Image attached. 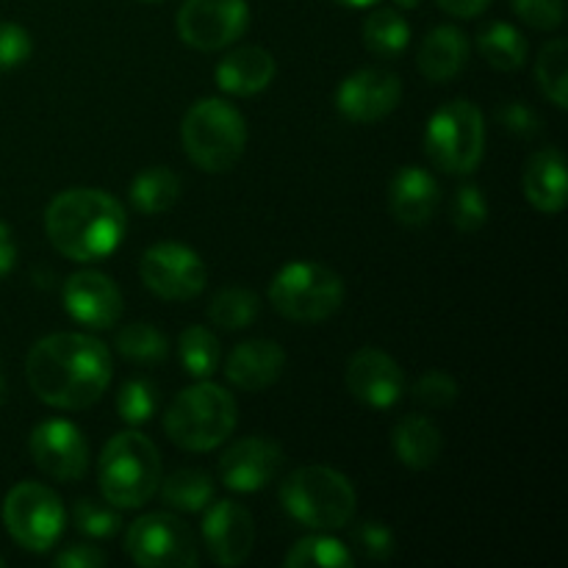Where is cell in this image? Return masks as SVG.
I'll return each instance as SVG.
<instances>
[{
  "label": "cell",
  "mask_w": 568,
  "mask_h": 568,
  "mask_svg": "<svg viewBox=\"0 0 568 568\" xmlns=\"http://www.w3.org/2000/svg\"><path fill=\"white\" fill-rule=\"evenodd\" d=\"M410 42V26L399 11L377 9L364 20V44L381 59H397Z\"/></svg>",
  "instance_id": "obj_28"
},
{
  "label": "cell",
  "mask_w": 568,
  "mask_h": 568,
  "mask_svg": "<svg viewBox=\"0 0 568 568\" xmlns=\"http://www.w3.org/2000/svg\"><path fill=\"white\" fill-rule=\"evenodd\" d=\"M116 349L122 358L133 361V364H159L170 353V344L159 327L148 325V322H133L116 333Z\"/></svg>",
  "instance_id": "obj_33"
},
{
  "label": "cell",
  "mask_w": 568,
  "mask_h": 568,
  "mask_svg": "<svg viewBox=\"0 0 568 568\" xmlns=\"http://www.w3.org/2000/svg\"><path fill=\"white\" fill-rule=\"evenodd\" d=\"M414 397L419 399L425 408L442 410L458 399V383L447 375V372H427L419 377V383L414 386Z\"/></svg>",
  "instance_id": "obj_39"
},
{
  "label": "cell",
  "mask_w": 568,
  "mask_h": 568,
  "mask_svg": "<svg viewBox=\"0 0 568 568\" xmlns=\"http://www.w3.org/2000/svg\"><path fill=\"white\" fill-rule=\"evenodd\" d=\"M72 521L89 538H111L122 530V519L116 510L98 505L94 499H78L72 508Z\"/></svg>",
  "instance_id": "obj_36"
},
{
  "label": "cell",
  "mask_w": 568,
  "mask_h": 568,
  "mask_svg": "<svg viewBox=\"0 0 568 568\" xmlns=\"http://www.w3.org/2000/svg\"><path fill=\"white\" fill-rule=\"evenodd\" d=\"M525 197L541 214H560L566 209V159L558 148L538 150L530 155L521 175Z\"/></svg>",
  "instance_id": "obj_21"
},
{
  "label": "cell",
  "mask_w": 568,
  "mask_h": 568,
  "mask_svg": "<svg viewBox=\"0 0 568 568\" xmlns=\"http://www.w3.org/2000/svg\"><path fill=\"white\" fill-rule=\"evenodd\" d=\"M281 505L300 525L316 532H333L353 521L358 497L342 471L331 466H303L283 480Z\"/></svg>",
  "instance_id": "obj_4"
},
{
  "label": "cell",
  "mask_w": 568,
  "mask_h": 568,
  "mask_svg": "<svg viewBox=\"0 0 568 568\" xmlns=\"http://www.w3.org/2000/svg\"><path fill=\"white\" fill-rule=\"evenodd\" d=\"M142 3H161V0H142Z\"/></svg>",
  "instance_id": "obj_47"
},
{
  "label": "cell",
  "mask_w": 568,
  "mask_h": 568,
  "mask_svg": "<svg viewBox=\"0 0 568 568\" xmlns=\"http://www.w3.org/2000/svg\"><path fill=\"white\" fill-rule=\"evenodd\" d=\"M419 70L427 81L447 83L458 75L469 61V39L460 28L455 26H438L422 39L419 53Z\"/></svg>",
  "instance_id": "obj_23"
},
{
  "label": "cell",
  "mask_w": 568,
  "mask_h": 568,
  "mask_svg": "<svg viewBox=\"0 0 568 568\" xmlns=\"http://www.w3.org/2000/svg\"><path fill=\"white\" fill-rule=\"evenodd\" d=\"M181 197V178L166 166L142 170L131 183V205L139 214H164Z\"/></svg>",
  "instance_id": "obj_26"
},
{
  "label": "cell",
  "mask_w": 568,
  "mask_h": 568,
  "mask_svg": "<svg viewBox=\"0 0 568 568\" xmlns=\"http://www.w3.org/2000/svg\"><path fill=\"white\" fill-rule=\"evenodd\" d=\"M288 568H349L355 566L353 552L344 547L338 538L314 532V536L300 538L286 555Z\"/></svg>",
  "instance_id": "obj_29"
},
{
  "label": "cell",
  "mask_w": 568,
  "mask_h": 568,
  "mask_svg": "<svg viewBox=\"0 0 568 568\" xmlns=\"http://www.w3.org/2000/svg\"><path fill=\"white\" fill-rule=\"evenodd\" d=\"M161 503L181 514H200L214 503V480L200 469L172 471L170 477H161L159 491Z\"/></svg>",
  "instance_id": "obj_25"
},
{
  "label": "cell",
  "mask_w": 568,
  "mask_h": 568,
  "mask_svg": "<svg viewBox=\"0 0 568 568\" xmlns=\"http://www.w3.org/2000/svg\"><path fill=\"white\" fill-rule=\"evenodd\" d=\"M17 264V244L11 236V227L0 222V277L9 275Z\"/></svg>",
  "instance_id": "obj_44"
},
{
  "label": "cell",
  "mask_w": 568,
  "mask_h": 568,
  "mask_svg": "<svg viewBox=\"0 0 568 568\" xmlns=\"http://www.w3.org/2000/svg\"><path fill=\"white\" fill-rule=\"evenodd\" d=\"M497 122L505 128V131H510L514 136H521V139H532L541 133V120H538V114L530 109V105L519 103V100H508L505 105H499Z\"/></svg>",
  "instance_id": "obj_41"
},
{
  "label": "cell",
  "mask_w": 568,
  "mask_h": 568,
  "mask_svg": "<svg viewBox=\"0 0 568 568\" xmlns=\"http://www.w3.org/2000/svg\"><path fill=\"white\" fill-rule=\"evenodd\" d=\"M349 394L369 408H392L405 394V375L397 361L388 353L375 347H364L349 358L347 364Z\"/></svg>",
  "instance_id": "obj_16"
},
{
  "label": "cell",
  "mask_w": 568,
  "mask_h": 568,
  "mask_svg": "<svg viewBox=\"0 0 568 568\" xmlns=\"http://www.w3.org/2000/svg\"><path fill=\"white\" fill-rule=\"evenodd\" d=\"M178 37L203 53L227 48L250 26L247 0H186L178 11Z\"/></svg>",
  "instance_id": "obj_12"
},
{
  "label": "cell",
  "mask_w": 568,
  "mask_h": 568,
  "mask_svg": "<svg viewBox=\"0 0 568 568\" xmlns=\"http://www.w3.org/2000/svg\"><path fill=\"white\" fill-rule=\"evenodd\" d=\"M483 150L486 120L471 100H449L427 120L425 153L436 170L447 175H469L483 161Z\"/></svg>",
  "instance_id": "obj_7"
},
{
  "label": "cell",
  "mask_w": 568,
  "mask_h": 568,
  "mask_svg": "<svg viewBox=\"0 0 568 568\" xmlns=\"http://www.w3.org/2000/svg\"><path fill=\"white\" fill-rule=\"evenodd\" d=\"M283 466V449L270 438H242L220 458L222 486L236 494H253L270 486Z\"/></svg>",
  "instance_id": "obj_17"
},
{
  "label": "cell",
  "mask_w": 568,
  "mask_h": 568,
  "mask_svg": "<svg viewBox=\"0 0 568 568\" xmlns=\"http://www.w3.org/2000/svg\"><path fill=\"white\" fill-rule=\"evenodd\" d=\"M477 48L483 59L499 72H514L527 61V39L510 22H488L477 33Z\"/></svg>",
  "instance_id": "obj_27"
},
{
  "label": "cell",
  "mask_w": 568,
  "mask_h": 568,
  "mask_svg": "<svg viewBox=\"0 0 568 568\" xmlns=\"http://www.w3.org/2000/svg\"><path fill=\"white\" fill-rule=\"evenodd\" d=\"M510 3H514L519 20H525L536 31H555L558 26H564V0H510Z\"/></svg>",
  "instance_id": "obj_40"
},
{
  "label": "cell",
  "mask_w": 568,
  "mask_h": 568,
  "mask_svg": "<svg viewBox=\"0 0 568 568\" xmlns=\"http://www.w3.org/2000/svg\"><path fill=\"white\" fill-rule=\"evenodd\" d=\"M142 283L161 300L186 303L203 294L209 270L192 247L181 242H159L144 250L139 261Z\"/></svg>",
  "instance_id": "obj_11"
},
{
  "label": "cell",
  "mask_w": 568,
  "mask_h": 568,
  "mask_svg": "<svg viewBox=\"0 0 568 568\" xmlns=\"http://www.w3.org/2000/svg\"><path fill=\"white\" fill-rule=\"evenodd\" d=\"M203 541L211 560L220 566H242L253 555L255 521L244 505L222 499L205 508Z\"/></svg>",
  "instance_id": "obj_15"
},
{
  "label": "cell",
  "mask_w": 568,
  "mask_h": 568,
  "mask_svg": "<svg viewBox=\"0 0 568 568\" xmlns=\"http://www.w3.org/2000/svg\"><path fill=\"white\" fill-rule=\"evenodd\" d=\"M261 314V303L250 288H222L209 303V320L222 331H244Z\"/></svg>",
  "instance_id": "obj_31"
},
{
  "label": "cell",
  "mask_w": 568,
  "mask_h": 568,
  "mask_svg": "<svg viewBox=\"0 0 568 568\" xmlns=\"http://www.w3.org/2000/svg\"><path fill=\"white\" fill-rule=\"evenodd\" d=\"M125 549L142 568H192L200 564L192 530L172 514L139 516L128 527Z\"/></svg>",
  "instance_id": "obj_10"
},
{
  "label": "cell",
  "mask_w": 568,
  "mask_h": 568,
  "mask_svg": "<svg viewBox=\"0 0 568 568\" xmlns=\"http://www.w3.org/2000/svg\"><path fill=\"white\" fill-rule=\"evenodd\" d=\"M31 33L17 22H0V75L17 70L31 55Z\"/></svg>",
  "instance_id": "obj_38"
},
{
  "label": "cell",
  "mask_w": 568,
  "mask_h": 568,
  "mask_svg": "<svg viewBox=\"0 0 568 568\" xmlns=\"http://www.w3.org/2000/svg\"><path fill=\"white\" fill-rule=\"evenodd\" d=\"M394 3H397L399 9H416V6H419L422 0H394Z\"/></svg>",
  "instance_id": "obj_46"
},
{
  "label": "cell",
  "mask_w": 568,
  "mask_h": 568,
  "mask_svg": "<svg viewBox=\"0 0 568 568\" xmlns=\"http://www.w3.org/2000/svg\"><path fill=\"white\" fill-rule=\"evenodd\" d=\"M338 6H349V9H369V6H375L377 0H336Z\"/></svg>",
  "instance_id": "obj_45"
},
{
  "label": "cell",
  "mask_w": 568,
  "mask_h": 568,
  "mask_svg": "<svg viewBox=\"0 0 568 568\" xmlns=\"http://www.w3.org/2000/svg\"><path fill=\"white\" fill-rule=\"evenodd\" d=\"M353 544L366 560H388L394 555V532L375 519H366L355 527Z\"/></svg>",
  "instance_id": "obj_37"
},
{
  "label": "cell",
  "mask_w": 568,
  "mask_h": 568,
  "mask_svg": "<svg viewBox=\"0 0 568 568\" xmlns=\"http://www.w3.org/2000/svg\"><path fill=\"white\" fill-rule=\"evenodd\" d=\"M64 308L81 325L92 331H105L122 316V294L109 275L94 270H81L67 277Z\"/></svg>",
  "instance_id": "obj_18"
},
{
  "label": "cell",
  "mask_w": 568,
  "mask_h": 568,
  "mask_svg": "<svg viewBox=\"0 0 568 568\" xmlns=\"http://www.w3.org/2000/svg\"><path fill=\"white\" fill-rule=\"evenodd\" d=\"M155 408H159V392L144 377H133V381L122 383L120 394H116V414L128 425H144L153 419Z\"/></svg>",
  "instance_id": "obj_34"
},
{
  "label": "cell",
  "mask_w": 568,
  "mask_h": 568,
  "mask_svg": "<svg viewBox=\"0 0 568 568\" xmlns=\"http://www.w3.org/2000/svg\"><path fill=\"white\" fill-rule=\"evenodd\" d=\"M442 203V186L422 166H399L388 183V209L405 227H422L436 216Z\"/></svg>",
  "instance_id": "obj_19"
},
{
  "label": "cell",
  "mask_w": 568,
  "mask_h": 568,
  "mask_svg": "<svg viewBox=\"0 0 568 568\" xmlns=\"http://www.w3.org/2000/svg\"><path fill=\"white\" fill-rule=\"evenodd\" d=\"M111 353L87 333H53L31 347L26 377L44 405L61 410L92 408L109 388Z\"/></svg>",
  "instance_id": "obj_1"
},
{
  "label": "cell",
  "mask_w": 568,
  "mask_h": 568,
  "mask_svg": "<svg viewBox=\"0 0 568 568\" xmlns=\"http://www.w3.org/2000/svg\"><path fill=\"white\" fill-rule=\"evenodd\" d=\"M105 564H109L105 552L92 544H72L53 558L55 568H100Z\"/></svg>",
  "instance_id": "obj_42"
},
{
  "label": "cell",
  "mask_w": 568,
  "mask_h": 568,
  "mask_svg": "<svg viewBox=\"0 0 568 568\" xmlns=\"http://www.w3.org/2000/svg\"><path fill=\"white\" fill-rule=\"evenodd\" d=\"M44 231L64 258L94 264L120 247L128 216L120 200L103 189H67L50 200Z\"/></svg>",
  "instance_id": "obj_2"
},
{
  "label": "cell",
  "mask_w": 568,
  "mask_h": 568,
  "mask_svg": "<svg viewBox=\"0 0 568 568\" xmlns=\"http://www.w3.org/2000/svg\"><path fill=\"white\" fill-rule=\"evenodd\" d=\"M449 220L460 233H477L488 222V200L480 186H460L449 203Z\"/></svg>",
  "instance_id": "obj_35"
},
{
  "label": "cell",
  "mask_w": 568,
  "mask_h": 568,
  "mask_svg": "<svg viewBox=\"0 0 568 568\" xmlns=\"http://www.w3.org/2000/svg\"><path fill=\"white\" fill-rule=\"evenodd\" d=\"M178 355H181V364L189 375L209 381L220 366V342L209 327L192 325L178 338Z\"/></svg>",
  "instance_id": "obj_30"
},
{
  "label": "cell",
  "mask_w": 568,
  "mask_h": 568,
  "mask_svg": "<svg viewBox=\"0 0 568 568\" xmlns=\"http://www.w3.org/2000/svg\"><path fill=\"white\" fill-rule=\"evenodd\" d=\"M183 150L197 170L222 175L233 170L247 148V122L236 105L203 98L186 111L181 125Z\"/></svg>",
  "instance_id": "obj_5"
},
{
  "label": "cell",
  "mask_w": 568,
  "mask_h": 568,
  "mask_svg": "<svg viewBox=\"0 0 568 568\" xmlns=\"http://www.w3.org/2000/svg\"><path fill=\"white\" fill-rule=\"evenodd\" d=\"M536 81L538 89L547 94L549 103L558 109L568 105V42L566 39H552L541 48L536 61Z\"/></svg>",
  "instance_id": "obj_32"
},
{
  "label": "cell",
  "mask_w": 568,
  "mask_h": 568,
  "mask_svg": "<svg viewBox=\"0 0 568 568\" xmlns=\"http://www.w3.org/2000/svg\"><path fill=\"white\" fill-rule=\"evenodd\" d=\"M103 499L114 508L136 510L155 497L161 483V455L144 433H116L98 464Z\"/></svg>",
  "instance_id": "obj_3"
},
{
  "label": "cell",
  "mask_w": 568,
  "mask_h": 568,
  "mask_svg": "<svg viewBox=\"0 0 568 568\" xmlns=\"http://www.w3.org/2000/svg\"><path fill=\"white\" fill-rule=\"evenodd\" d=\"M286 369V353L272 338H250L242 342L225 361V377L242 392H264L281 381Z\"/></svg>",
  "instance_id": "obj_20"
},
{
  "label": "cell",
  "mask_w": 568,
  "mask_h": 568,
  "mask_svg": "<svg viewBox=\"0 0 568 568\" xmlns=\"http://www.w3.org/2000/svg\"><path fill=\"white\" fill-rule=\"evenodd\" d=\"M436 3L442 6L447 14L460 17V20H471V17L483 14V11L488 9V3H491V0H436Z\"/></svg>",
  "instance_id": "obj_43"
},
{
  "label": "cell",
  "mask_w": 568,
  "mask_h": 568,
  "mask_svg": "<svg viewBox=\"0 0 568 568\" xmlns=\"http://www.w3.org/2000/svg\"><path fill=\"white\" fill-rule=\"evenodd\" d=\"M275 59L264 48H236L216 64V87L236 98L264 92L275 78Z\"/></svg>",
  "instance_id": "obj_22"
},
{
  "label": "cell",
  "mask_w": 568,
  "mask_h": 568,
  "mask_svg": "<svg viewBox=\"0 0 568 568\" xmlns=\"http://www.w3.org/2000/svg\"><path fill=\"white\" fill-rule=\"evenodd\" d=\"M270 303L286 320L314 325L342 308L344 281L331 266L316 261H294L272 277Z\"/></svg>",
  "instance_id": "obj_8"
},
{
  "label": "cell",
  "mask_w": 568,
  "mask_h": 568,
  "mask_svg": "<svg viewBox=\"0 0 568 568\" xmlns=\"http://www.w3.org/2000/svg\"><path fill=\"white\" fill-rule=\"evenodd\" d=\"M394 453H397L399 464L408 469L422 471L430 469L438 458H442V430L433 425L427 416L410 414L397 422L392 433Z\"/></svg>",
  "instance_id": "obj_24"
},
{
  "label": "cell",
  "mask_w": 568,
  "mask_h": 568,
  "mask_svg": "<svg viewBox=\"0 0 568 568\" xmlns=\"http://www.w3.org/2000/svg\"><path fill=\"white\" fill-rule=\"evenodd\" d=\"M3 564H6V560H3V558H0V568H3Z\"/></svg>",
  "instance_id": "obj_48"
},
{
  "label": "cell",
  "mask_w": 568,
  "mask_h": 568,
  "mask_svg": "<svg viewBox=\"0 0 568 568\" xmlns=\"http://www.w3.org/2000/svg\"><path fill=\"white\" fill-rule=\"evenodd\" d=\"M403 98L399 75L383 67H364L338 83L336 109L344 120L369 125L392 114Z\"/></svg>",
  "instance_id": "obj_14"
},
{
  "label": "cell",
  "mask_w": 568,
  "mask_h": 568,
  "mask_svg": "<svg viewBox=\"0 0 568 568\" xmlns=\"http://www.w3.org/2000/svg\"><path fill=\"white\" fill-rule=\"evenodd\" d=\"M28 449L39 469L59 483L81 480L89 469V444L67 419H44L33 427Z\"/></svg>",
  "instance_id": "obj_13"
},
{
  "label": "cell",
  "mask_w": 568,
  "mask_h": 568,
  "mask_svg": "<svg viewBox=\"0 0 568 568\" xmlns=\"http://www.w3.org/2000/svg\"><path fill=\"white\" fill-rule=\"evenodd\" d=\"M239 419L236 399L216 383L189 386L172 399L164 414V430L175 447L186 453H211L227 442Z\"/></svg>",
  "instance_id": "obj_6"
},
{
  "label": "cell",
  "mask_w": 568,
  "mask_h": 568,
  "mask_svg": "<svg viewBox=\"0 0 568 568\" xmlns=\"http://www.w3.org/2000/svg\"><path fill=\"white\" fill-rule=\"evenodd\" d=\"M64 505L42 483H20L6 494L3 525L28 552H48L64 532Z\"/></svg>",
  "instance_id": "obj_9"
}]
</instances>
